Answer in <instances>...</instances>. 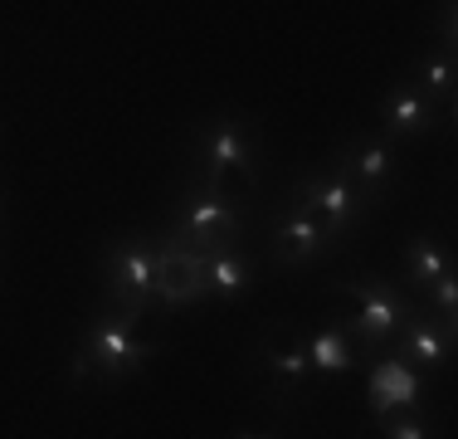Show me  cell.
Masks as SVG:
<instances>
[{"label": "cell", "instance_id": "cell-16", "mask_svg": "<svg viewBox=\"0 0 458 439\" xmlns=\"http://www.w3.org/2000/svg\"><path fill=\"white\" fill-rule=\"evenodd\" d=\"M414 405H420V371L405 366L400 357L380 361L376 376H370V415L386 420V415L414 410Z\"/></svg>", "mask_w": 458, "mask_h": 439}, {"label": "cell", "instance_id": "cell-1", "mask_svg": "<svg viewBox=\"0 0 458 439\" xmlns=\"http://www.w3.org/2000/svg\"><path fill=\"white\" fill-rule=\"evenodd\" d=\"M191 147V176L234 201H259V137L254 123L239 113H210L185 132Z\"/></svg>", "mask_w": 458, "mask_h": 439}, {"label": "cell", "instance_id": "cell-14", "mask_svg": "<svg viewBox=\"0 0 458 439\" xmlns=\"http://www.w3.org/2000/svg\"><path fill=\"white\" fill-rule=\"evenodd\" d=\"M405 79L420 88L424 98H429L434 108H439V117L454 113V98H458V59L449 49H439V44H429V49H420L410 59Z\"/></svg>", "mask_w": 458, "mask_h": 439}, {"label": "cell", "instance_id": "cell-13", "mask_svg": "<svg viewBox=\"0 0 458 439\" xmlns=\"http://www.w3.org/2000/svg\"><path fill=\"white\" fill-rule=\"evenodd\" d=\"M200 259H205V288H210V298L234 303L254 288L259 263H254V249H249L244 239H234V245H210V249H200Z\"/></svg>", "mask_w": 458, "mask_h": 439}, {"label": "cell", "instance_id": "cell-19", "mask_svg": "<svg viewBox=\"0 0 458 439\" xmlns=\"http://www.w3.org/2000/svg\"><path fill=\"white\" fill-rule=\"evenodd\" d=\"M380 425V439H434V420L414 405V410H400V415H386Z\"/></svg>", "mask_w": 458, "mask_h": 439}, {"label": "cell", "instance_id": "cell-4", "mask_svg": "<svg viewBox=\"0 0 458 439\" xmlns=\"http://www.w3.org/2000/svg\"><path fill=\"white\" fill-rule=\"evenodd\" d=\"M98 279H103V303L127 307L137 317L157 313V235H117L98 249Z\"/></svg>", "mask_w": 458, "mask_h": 439}, {"label": "cell", "instance_id": "cell-20", "mask_svg": "<svg viewBox=\"0 0 458 439\" xmlns=\"http://www.w3.org/2000/svg\"><path fill=\"white\" fill-rule=\"evenodd\" d=\"M454 5H439L434 10V35H429V44H439V49H449L454 54V44H458V35H454Z\"/></svg>", "mask_w": 458, "mask_h": 439}, {"label": "cell", "instance_id": "cell-6", "mask_svg": "<svg viewBox=\"0 0 458 439\" xmlns=\"http://www.w3.org/2000/svg\"><path fill=\"white\" fill-rule=\"evenodd\" d=\"M283 205H298V211H308V215L327 229V239H332L336 249H342L346 235H356V229H361L366 220L376 215V211L366 205V195L356 191V185L346 181L336 167L302 171L298 181L288 185V201H283Z\"/></svg>", "mask_w": 458, "mask_h": 439}, {"label": "cell", "instance_id": "cell-17", "mask_svg": "<svg viewBox=\"0 0 458 439\" xmlns=\"http://www.w3.org/2000/svg\"><path fill=\"white\" fill-rule=\"evenodd\" d=\"M444 273H454V249L439 245L434 235H410L405 239V283H400V288L420 293V288H429L434 279H444Z\"/></svg>", "mask_w": 458, "mask_h": 439}, {"label": "cell", "instance_id": "cell-7", "mask_svg": "<svg viewBox=\"0 0 458 439\" xmlns=\"http://www.w3.org/2000/svg\"><path fill=\"white\" fill-rule=\"evenodd\" d=\"M249 361H254V371L264 376V386L274 391V400L283 410H293V405L308 395L312 381H318L312 376V361H308V332H302L298 323H288V317L268 323L264 332L254 337Z\"/></svg>", "mask_w": 458, "mask_h": 439}, {"label": "cell", "instance_id": "cell-22", "mask_svg": "<svg viewBox=\"0 0 458 439\" xmlns=\"http://www.w3.org/2000/svg\"><path fill=\"white\" fill-rule=\"evenodd\" d=\"M0 211H5V205H0Z\"/></svg>", "mask_w": 458, "mask_h": 439}, {"label": "cell", "instance_id": "cell-8", "mask_svg": "<svg viewBox=\"0 0 458 439\" xmlns=\"http://www.w3.org/2000/svg\"><path fill=\"white\" fill-rule=\"evenodd\" d=\"M327 167H336L356 191L366 195L370 211H380V201H386V195L395 191V181H400V147L390 137H380V132H361V137L342 142Z\"/></svg>", "mask_w": 458, "mask_h": 439}, {"label": "cell", "instance_id": "cell-18", "mask_svg": "<svg viewBox=\"0 0 458 439\" xmlns=\"http://www.w3.org/2000/svg\"><path fill=\"white\" fill-rule=\"evenodd\" d=\"M410 298L420 303L424 313L444 317V323H458V269H454V273H444V279H434L429 288L410 293Z\"/></svg>", "mask_w": 458, "mask_h": 439}, {"label": "cell", "instance_id": "cell-21", "mask_svg": "<svg viewBox=\"0 0 458 439\" xmlns=\"http://www.w3.org/2000/svg\"><path fill=\"white\" fill-rule=\"evenodd\" d=\"M234 439H278V435L274 430H239Z\"/></svg>", "mask_w": 458, "mask_h": 439}, {"label": "cell", "instance_id": "cell-10", "mask_svg": "<svg viewBox=\"0 0 458 439\" xmlns=\"http://www.w3.org/2000/svg\"><path fill=\"white\" fill-rule=\"evenodd\" d=\"M390 351H395L405 366H414L424 376V371H444L454 361L458 351V323H444V317L424 313L420 303H414L410 323L400 327V337L390 342Z\"/></svg>", "mask_w": 458, "mask_h": 439}, {"label": "cell", "instance_id": "cell-12", "mask_svg": "<svg viewBox=\"0 0 458 439\" xmlns=\"http://www.w3.org/2000/svg\"><path fill=\"white\" fill-rule=\"evenodd\" d=\"M327 254H336V245L327 239V229L298 205H283L274 229H268V259L278 269H302V263H322Z\"/></svg>", "mask_w": 458, "mask_h": 439}, {"label": "cell", "instance_id": "cell-3", "mask_svg": "<svg viewBox=\"0 0 458 439\" xmlns=\"http://www.w3.org/2000/svg\"><path fill=\"white\" fill-rule=\"evenodd\" d=\"M249 225H254V205L249 201H234V195L185 176L181 195L171 201V220H166L161 235L176 239V245H191V249H210V245H234V239H244Z\"/></svg>", "mask_w": 458, "mask_h": 439}, {"label": "cell", "instance_id": "cell-9", "mask_svg": "<svg viewBox=\"0 0 458 439\" xmlns=\"http://www.w3.org/2000/svg\"><path fill=\"white\" fill-rule=\"evenodd\" d=\"M205 298H210V288H205L200 249L157 235V313H181V307H195Z\"/></svg>", "mask_w": 458, "mask_h": 439}, {"label": "cell", "instance_id": "cell-5", "mask_svg": "<svg viewBox=\"0 0 458 439\" xmlns=\"http://www.w3.org/2000/svg\"><path fill=\"white\" fill-rule=\"evenodd\" d=\"M342 293H352V317H342V323H346V332H352V342H356V357H380L414 313L410 293L400 288V283L380 279V273L346 279Z\"/></svg>", "mask_w": 458, "mask_h": 439}, {"label": "cell", "instance_id": "cell-2", "mask_svg": "<svg viewBox=\"0 0 458 439\" xmlns=\"http://www.w3.org/2000/svg\"><path fill=\"white\" fill-rule=\"evenodd\" d=\"M141 323H147V317L103 303L93 313V323L79 332V351H83V361H89L98 386H117V381L137 376V371L161 351L157 337L141 332Z\"/></svg>", "mask_w": 458, "mask_h": 439}, {"label": "cell", "instance_id": "cell-15", "mask_svg": "<svg viewBox=\"0 0 458 439\" xmlns=\"http://www.w3.org/2000/svg\"><path fill=\"white\" fill-rule=\"evenodd\" d=\"M308 332V361H312V376H352L356 371V342L352 332H346L342 317H332V323H318V327H302Z\"/></svg>", "mask_w": 458, "mask_h": 439}, {"label": "cell", "instance_id": "cell-11", "mask_svg": "<svg viewBox=\"0 0 458 439\" xmlns=\"http://www.w3.org/2000/svg\"><path fill=\"white\" fill-rule=\"evenodd\" d=\"M439 123H444L439 108H434L429 98H424L420 88L405 79V73H400V79H390V88L380 93V103H376V127H380V137H390L395 147H400V142L429 137Z\"/></svg>", "mask_w": 458, "mask_h": 439}]
</instances>
